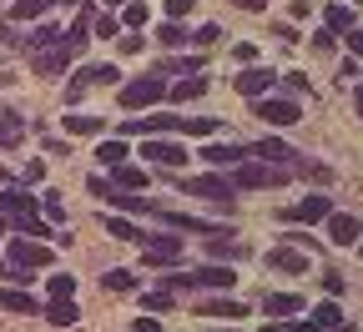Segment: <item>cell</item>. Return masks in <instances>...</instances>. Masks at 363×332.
<instances>
[{
	"mask_svg": "<svg viewBox=\"0 0 363 332\" xmlns=\"http://www.w3.org/2000/svg\"><path fill=\"white\" fill-rule=\"evenodd\" d=\"M233 282H238V272H233V267L222 262V267H202V272H177V277H167V282H162V287H167V292H192V287H222V292H227V287H233Z\"/></svg>",
	"mask_w": 363,
	"mask_h": 332,
	"instance_id": "obj_1",
	"label": "cell"
},
{
	"mask_svg": "<svg viewBox=\"0 0 363 332\" xmlns=\"http://www.w3.org/2000/svg\"><path fill=\"white\" fill-rule=\"evenodd\" d=\"M162 96H167V81H162V76H136V81H126V86H121V106H126V111L157 106Z\"/></svg>",
	"mask_w": 363,
	"mask_h": 332,
	"instance_id": "obj_2",
	"label": "cell"
},
{
	"mask_svg": "<svg viewBox=\"0 0 363 332\" xmlns=\"http://www.w3.org/2000/svg\"><path fill=\"white\" fill-rule=\"evenodd\" d=\"M288 181V171L283 166H272V161H262V166H238L233 171V186H238V192H257V186H283Z\"/></svg>",
	"mask_w": 363,
	"mask_h": 332,
	"instance_id": "obj_3",
	"label": "cell"
},
{
	"mask_svg": "<svg viewBox=\"0 0 363 332\" xmlns=\"http://www.w3.org/2000/svg\"><path fill=\"white\" fill-rule=\"evenodd\" d=\"M142 262H152V267H172V262H182V236H167V231L147 236V231H142Z\"/></svg>",
	"mask_w": 363,
	"mask_h": 332,
	"instance_id": "obj_4",
	"label": "cell"
},
{
	"mask_svg": "<svg viewBox=\"0 0 363 332\" xmlns=\"http://www.w3.org/2000/svg\"><path fill=\"white\" fill-rule=\"evenodd\" d=\"M35 267H51V247L30 242V236H16L11 242V272H35Z\"/></svg>",
	"mask_w": 363,
	"mask_h": 332,
	"instance_id": "obj_5",
	"label": "cell"
},
{
	"mask_svg": "<svg viewBox=\"0 0 363 332\" xmlns=\"http://www.w3.org/2000/svg\"><path fill=\"white\" fill-rule=\"evenodd\" d=\"M182 192H187V197H207V202H222V207H227L238 186L227 181L222 171H212V176H192V181H182Z\"/></svg>",
	"mask_w": 363,
	"mask_h": 332,
	"instance_id": "obj_6",
	"label": "cell"
},
{
	"mask_svg": "<svg viewBox=\"0 0 363 332\" xmlns=\"http://www.w3.org/2000/svg\"><path fill=\"white\" fill-rule=\"evenodd\" d=\"M71 56H76V45L61 40V45H45V51H30V66H35V76H66Z\"/></svg>",
	"mask_w": 363,
	"mask_h": 332,
	"instance_id": "obj_7",
	"label": "cell"
},
{
	"mask_svg": "<svg viewBox=\"0 0 363 332\" xmlns=\"http://www.w3.org/2000/svg\"><path fill=\"white\" fill-rule=\"evenodd\" d=\"M116 81H121L116 66H86V71H76V81L66 86V101H81L91 86H116Z\"/></svg>",
	"mask_w": 363,
	"mask_h": 332,
	"instance_id": "obj_8",
	"label": "cell"
},
{
	"mask_svg": "<svg viewBox=\"0 0 363 332\" xmlns=\"http://www.w3.org/2000/svg\"><path fill=\"white\" fill-rule=\"evenodd\" d=\"M257 121L293 126V121H303V111H298V101H283V96H257Z\"/></svg>",
	"mask_w": 363,
	"mask_h": 332,
	"instance_id": "obj_9",
	"label": "cell"
},
{
	"mask_svg": "<svg viewBox=\"0 0 363 332\" xmlns=\"http://www.w3.org/2000/svg\"><path fill=\"white\" fill-rule=\"evenodd\" d=\"M142 156H152L157 166H182V161H187V147H177V141H152V136H142Z\"/></svg>",
	"mask_w": 363,
	"mask_h": 332,
	"instance_id": "obj_10",
	"label": "cell"
},
{
	"mask_svg": "<svg viewBox=\"0 0 363 332\" xmlns=\"http://www.w3.org/2000/svg\"><path fill=\"white\" fill-rule=\"evenodd\" d=\"M197 156H202L207 166H217V171H222V166H242V161H247L252 151L233 147V141H212V147H207V151H197Z\"/></svg>",
	"mask_w": 363,
	"mask_h": 332,
	"instance_id": "obj_11",
	"label": "cell"
},
{
	"mask_svg": "<svg viewBox=\"0 0 363 332\" xmlns=\"http://www.w3.org/2000/svg\"><path fill=\"white\" fill-rule=\"evenodd\" d=\"M272 81H278V76H272L267 66H247V71H242L233 86L242 91V96H252V101H257V96H267V91H272Z\"/></svg>",
	"mask_w": 363,
	"mask_h": 332,
	"instance_id": "obj_12",
	"label": "cell"
},
{
	"mask_svg": "<svg viewBox=\"0 0 363 332\" xmlns=\"http://www.w3.org/2000/svg\"><path fill=\"white\" fill-rule=\"evenodd\" d=\"M323 222H328V242H333V247H353V242H358V217H348V212H328Z\"/></svg>",
	"mask_w": 363,
	"mask_h": 332,
	"instance_id": "obj_13",
	"label": "cell"
},
{
	"mask_svg": "<svg viewBox=\"0 0 363 332\" xmlns=\"http://www.w3.org/2000/svg\"><path fill=\"white\" fill-rule=\"evenodd\" d=\"M328 212H333V202H328V197H303V202H298V207H288L283 217H288V222H303V227H308V222H323Z\"/></svg>",
	"mask_w": 363,
	"mask_h": 332,
	"instance_id": "obj_14",
	"label": "cell"
},
{
	"mask_svg": "<svg viewBox=\"0 0 363 332\" xmlns=\"http://www.w3.org/2000/svg\"><path fill=\"white\" fill-rule=\"evenodd\" d=\"M252 156H262V161H272V166H283V161H293L298 151L288 147V141H278V136H262L257 147H252Z\"/></svg>",
	"mask_w": 363,
	"mask_h": 332,
	"instance_id": "obj_15",
	"label": "cell"
},
{
	"mask_svg": "<svg viewBox=\"0 0 363 332\" xmlns=\"http://www.w3.org/2000/svg\"><path fill=\"white\" fill-rule=\"evenodd\" d=\"M111 186H121V192H147V171L121 161V166H111Z\"/></svg>",
	"mask_w": 363,
	"mask_h": 332,
	"instance_id": "obj_16",
	"label": "cell"
},
{
	"mask_svg": "<svg viewBox=\"0 0 363 332\" xmlns=\"http://www.w3.org/2000/svg\"><path fill=\"white\" fill-rule=\"evenodd\" d=\"M45 322L51 327H76L81 322V307L71 297H51V307H45Z\"/></svg>",
	"mask_w": 363,
	"mask_h": 332,
	"instance_id": "obj_17",
	"label": "cell"
},
{
	"mask_svg": "<svg viewBox=\"0 0 363 332\" xmlns=\"http://www.w3.org/2000/svg\"><path fill=\"white\" fill-rule=\"evenodd\" d=\"M267 267H272V272H303V267H308V252H293V247H272V252H267Z\"/></svg>",
	"mask_w": 363,
	"mask_h": 332,
	"instance_id": "obj_18",
	"label": "cell"
},
{
	"mask_svg": "<svg viewBox=\"0 0 363 332\" xmlns=\"http://www.w3.org/2000/svg\"><path fill=\"white\" fill-rule=\"evenodd\" d=\"M202 91H207V76H202V71H192L187 81H177V86H167V96H172V101L182 106V101H197Z\"/></svg>",
	"mask_w": 363,
	"mask_h": 332,
	"instance_id": "obj_19",
	"label": "cell"
},
{
	"mask_svg": "<svg viewBox=\"0 0 363 332\" xmlns=\"http://www.w3.org/2000/svg\"><path fill=\"white\" fill-rule=\"evenodd\" d=\"M0 307H6V312H21V317H35V312H40L26 287H6V292H0Z\"/></svg>",
	"mask_w": 363,
	"mask_h": 332,
	"instance_id": "obj_20",
	"label": "cell"
},
{
	"mask_svg": "<svg viewBox=\"0 0 363 332\" xmlns=\"http://www.w3.org/2000/svg\"><path fill=\"white\" fill-rule=\"evenodd\" d=\"M288 312H303V297H293V292H272V297H262V317H288Z\"/></svg>",
	"mask_w": 363,
	"mask_h": 332,
	"instance_id": "obj_21",
	"label": "cell"
},
{
	"mask_svg": "<svg viewBox=\"0 0 363 332\" xmlns=\"http://www.w3.org/2000/svg\"><path fill=\"white\" fill-rule=\"evenodd\" d=\"M197 312L202 317H247V307L233 297H207V302H197Z\"/></svg>",
	"mask_w": 363,
	"mask_h": 332,
	"instance_id": "obj_22",
	"label": "cell"
},
{
	"mask_svg": "<svg viewBox=\"0 0 363 332\" xmlns=\"http://www.w3.org/2000/svg\"><path fill=\"white\" fill-rule=\"evenodd\" d=\"M0 212H6V217L35 212V197H30V192H16V186H6V192H0Z\"/></svg>",
	"mask_w": 363,
	"mask_h": 332,
	"instance_id": "obj_23",
	"label": "cell"
},
{
	"mask_svg": "<svg viewBox=\"0 0 363 332\" xmlns=\"http://www.w3.org/2000/svg\"><path fill=\"white\" fill-rule=\"evenodd\" d=\"M11 222H16V231H21V236H51V222L35 217V212H21V217H11Z\"/></svg>",
	"mask_w": 363,
	"mask_h": 332,
	"instance_id": "obj_24",
	"label": "cell"
},
{
	"mask_svg": "<svg viewBox=\"0 0 363 332\" xmlns=\"http://www.w3.org/2000/svg\"><path fill=\"white\" fill-rule=\"evenodd\" d=\"M51 6H61V0H16V6H11V16H16V21H35V16H45V11H51Z\"/></svg>",
	"mask_w": 363,
	"mask_h": 332,
	"instance_id": "obj_25",
	"label": "cell"
},
{
	"mask_svg": "<svg viewBox=\"0 0 363 332\" xmlns=\"http://www.w3.org/2000/svg\"><path fill=\"white\" fill-rule=\"evenodd\" d=\"M71 136H101V116H61Z\"/></svg>",
	"mask_w": 363,
	"mask_h": 332,
	"instance_id": "obj_26",
	"label": "cell"
},
{
	"mask_svg": "<svg viewBox=\"0 0 363 332\" xmlns=\"http://www.w3.org/2000/svg\"><path fill=\"white\" fill-rule=\"evenodd\" d=\"M91 21H96V11H91V6H86V11H81V16H76V25H71V30H66V40H71V45H76V51H81V45H86V40H91Z\"/></svg>",
	"mask_w": 363,
	"mask_h": 332,
	"instance_id": "obj_27",
	"label": "cell"
},
{
	"mask_svg": "<svg viewBox=\"0 0 363 332\" xmlns=\"http://www.w3.org/2000/svg\"><path fill=\"white\" fill-rule=\"evenodd\" d=\"M157 40H162V45H172V51H177V45H187L192 35H187V25H177V21H162V25H157Z\"/></svg>",
	"mask_w": 363,
	"mask_h": 332,
	"instance_id": "obj_28",
	"label": "cell"
},
{
	"mask_svg": "<svg viewBox=\"0 0 363 332\" xmlns=\"http://www.w3.org/2000/svg\"><path fill=\"white\" fill-rule=\"evenodd\" d=\"M0 147H21V116L0 111Z\"/></svg>",
	"mask_w": 363,
	"mask_h": 332,
	"instance_id": "obj_29",
	"label": "cell"
},
{
	"mask_svg": "<svg viewBox=\"0 0 363 332\" xmlns=\"http://www.w3.org/2000/svg\"><path fill=\"white\" fill-rule=\"evenodd\" d=\"M45 45H61V30L56 25H40L35 35H26V51H45Z\"/></svg>",
	"mask_w": 363,
	"mask_h": 332,
	"instance_id": "obj_30",
	"label": "cell"
},
{
	"mask_svg": "<svg viewBox=\"0 0 363 332\" xmlns=\"http://www.w3.org/2000/svg\"><path fill=\"white\" fill-rule=\"evenodd\" d=\"M106 231L121 236V242H142V227H131L126 217H106Z\"/></svg>",
	"mask_w": 363,
	"mask_h": 332,
	"instance_id": "obj_31",
	"label": "cell"
},
{
	"mask_svg": "<svg viewBox=\"0 0 363 332\" xmlns=\"http://www.w3.org/2000/svg\"><path fill=\"white\" fill-rule=\"evenodd\" d=\"M101 282H106L111 292H131V287H136V272H126V267H111Z\"/></svg>",
	"mask_w": 363,
	"mask_h": 332,
	"instance_id": "obj_32",
	"label": "cell"
},
{
	"mask_svg": "<svg viewBox=\"0 0 363 332\" xmlns=\"http://www.w3.org/2000/svg\"><path fill=\"white\" fill-rule=\"evenodd\" d=\"M96 156H101V166H121L131 151H126V141H101V151H96Z\"/></svg>",
	"mask_w": 363,
	"mask_h": 332,
	"instance_id": "obj_33",
	"label": "cell"
},
{
	"mask_svg": "<svg viewBox=\"0 0 363 332\" xmlns=\"http://www.w3.org/2000/svg\"><path fill=\"white\" fill-rule=\"evenodd\" d=\"M111 207H121V212H152V202H147V197H136V192H121V186H116Z\"/></svg>",
	"mask_w": 363,
	"mask_h": 332,
	"instance_id": "obj_34",
	"label": "cell"
},
{
	"mask_svg": "<svg viewBox=\"0 0 363 332\" xmlns=\"http://www.w3.org/2000/svg\"><path fill=\"white\" fill-rule=\"evenodd\" d=\"M182 131H192V136H212V131H217V116H182Z\"/></svg>",
	"mask_w": 363,
	"mask_h": 332,
	"instance_id": "obj_35",
	"label": "cell"
},
{
	"mask_svg": "<svg viewBox=\"0 0 363 332\" xmlns=\"http://www.w3.org/2000/svg\"><path fill=\"white\" fill-rule=\"evenodd\" d=\"M323 21H328V30L338 35V30H348V25H353V11H348V6H328V16H323Z\"/></svg>",
	"mask_w": 363,
	"mask_h": 332,
	"instance_id": "obj_36",
	"label": "cell"
},
{
	"mask_svg": "<svg viewBox=\"0 0 363 332\" xmlns=\"http://www.w3.org/2000/svg\"><path fill=\"white\" fill-rule=\"evenodd\" d=\"M147 21H152V11L142 6V0H131V6H126V25L131 30H147Z\"/></svg>",
	"mask_w": 363,
	"mask_h": 332,
	"instance_id": "obj_37",
	"label": "cell"
},
{
	"mask_svg": "<svg viewBox=\"0 0 363 332\" xmlns=\"http://www.w3.org/2000/svg\"><path fill=\"white\" fill-rule=\"evenodd\" d=\"M40 207H45V222H66V207H61V192H45V197H40Z\"/></svg>",
	"mask_w": 363,
	"mask_h": 332,
	"instance_id": "obj_38",
	"label": "cell"
},
{
	"mask_svg": "<svg viewBox=\"0 0 363 332\" xmlns=\"http://www.w3.org/2000/svg\"><path fill=\"white\" fill-rule=\"evenodd\" d=\"M86 186H91V197H101V202H111V197H116V186H111V176H101V171L91 176Z\"/></svg>",
	"mask_w": 363,
	"mask_h": 332,
	"instance_id": "obj_39",
	"label": "cell"
},
{
	"mask_svg": "<svg viewBox=\"0 0 363 332\" xmlns=\"http://www.w3.org/2000/svg\"><path fill=\"white\" fill-rule=\"evenodd\" d=\"M313 322H318V327H338V322H343V312H338L333 302H323V307L313 312Z\"/></svg>",
	"mask_w": 363,
	"mask_h": 332,
	"instance_id": "obj_40",
	"label": "cell"
},
{
	"mask_svg": "<svg viewBox=\"0 0 363 332\" xmlns=\"http://www.w3.org/2000/svg\"><path fill=\"white\" fill-rule=\"evenodd\" d=\"M91 35H121L116 16H96V21H91Z\"/></svg>",
	"mask_w": 363,
	"mask_h": 332,
	"instance_id": "obj_41",
	"label": "cell"
},
{
	"mask_svg": "<svg viewBox=\"0 0 363 332\" xmlns=\"http://www.w3.org/2000/svg\"><path fill=\"white\" fill-rule=\"evenodd\" d=\"M71 292H76V277H66V272L51 277V297H71Z\"/></svg>",
	"mask_w": 363,
	"mask_h": 332,
	"instance_id": "obj_42",
	"label": "cell"
},
{
	"mask_svg": "<svg viewBox=\"0 0 363 332\" xmlns=\"http://www.w3.org/2000/svg\"><path fill=\"white\" fill-rule=\"evenodd\" d=\"M142 302H147V307H152V312H167V307H172V292H167V287H162V292H147V297H142Z\"/></svg>",
	"mask_w": 363,
	"mask_h": 332,
	"instance_id": "obj_43",
	"label": "cell"
},
{
	"mask_svg": "<svg viewBox=\"0 0 363 332\" xmlns=\"http://www.w3.org/2000/svg\"><path fill=\"white\" fill-rule=\"evenodd\" d=\"M192 40H197V45H212V40H222V25H202Z\"/></svg>",
	"mask_w": 363,
	"mask_h": 332,
	"instance_id": "obj_44",
	"label": "cell"
},
{
	"mask_svg": "<svg viewBox=\"0 0 363 332\" xmlns=\"http://www.w3.org/2000/svg\"><path fill=\"white\" fill-rule=\"evenodd\" d=\"M343 40H348V51H353V61H363V30H348Z\"/></svg>",
	"mask_w": 363,
	"mask_h": 332,
	"instance_id": "obj_45",
	"label": "cell"
},
{
	"mask_svg": "<svg viewBox=\"0 0 363 332\" xmlns=\"http://www.w3.org/2000/svg\"><path fill=\"white\" fill-rule=\"evenodd\" d=\"M187 11H192V0H167V16H172V21H182Z\"/></svg>",
	"mask_w": 363,
	"mask_h": 332,
	"instance_id": "obj_46",
	"label": "cell"
},
{
	"mask_svg": "<svg viewBox=\"0 0 363 332\" xmlns=\"http://www.w3.org/2000/svg\"><path fill=\"white\" fill-rule=\"evenodd\" d=\"M323 292H328V297H338V292H343V277H338V272H328V277H323Z\"/></svg>",
	"mask_w": 363,
	"mask_h": 332,
	"instance_id": "obj_47",
	"label": "cell"
},
{
	"mask_svg": "<svg viewBox=\"0 0 363 332\" xmlns=\"http://www.w3.org/2000/svg\"><path fill=\"white\" fill-rule=\"evenodd\" d=\"M288 91H293V96H308L313 86H308V76H288Z\"/></svg>",
	"mask_w": 363,
	"mask_h": 332,
	"instance_id": "obj_48",
	"label": "cell"
},
{
	"mask_svg": "<svg viewBox=\"0 0 363 332\" xmlns=\"http://www.w3.org/2000/svg\"><path fill=\"white\" fill-rule=\"evenodd\" d=\"M131 332H162V322H157V317H136V327H131Z\"/></svg>",
	"mask_w": 363,
	"mask_h": 332,
	"instance_id": "obj_49",
	"label": "cell"
},
{
	"mask_svg": "<svg viewBox=\"0 0 363 332\" xmlns=\"http://www.w3.org/2000/svg\"><path fill=\"white\" fill-rule=\"evenodd\" d=\"M288 332H318V322H293Z\"/></svg>",
	"mask_w": 363,
	"mask_h": 332,
	"instance_id": "obj_50",
	"label": "cell"
},
{
	"mask_svg": "<svg viewBox=\"0 0 363 332\" xmlns=\"http://www.w3.org/2000/svg\"><path fill=\"white\" fill-rule=\"evenodd\" d=\"M238 6H242V11H262V0H238Z\"/></svg>",
	"mask_w": 363,
	"mask_h": 332,
	"instance_id": "obj_51",
	"label": "cell"
},
{
	"mask_svg": "<svg viewBox=\"0 0 363 332\" xmlns=\"http://www.w3.org/2000/svg\"><path fill=\"white\" fill-rule=\"evenodd\" d=\"M358 116H363V86H358Z\"/></svg>",
	"mask_w": 363,
	"mask_h": 332,
	"instance_id": "obj_52",
	"label": "cell"
},
{
	"mask_svg": "<svg viewBox=\"0 0 363 332\" xmlns=\"http://www.w3.org/2000/svg\"><path fill=\"white\" fill-rule=\"evenodd\" d=\"M106 6H131V0H106Z\"/></svg>",
	"mask_w": 363,
	"mask_h": 332,
	"instance_id": "obj_53",
	"label": "cell"
},
{
	"mask_svg": "<svg viewBox=\"0 0 363 332\" xmlns=\"http://www.w3.org/2000/svg\"><path fill=\"white\" fill-rule=\"evenodd\" d=\"M6 222H11V217H6V212H0V231H6Z\"/></svg>",
	"mask_w": 363,
	"mask_h": 332,
	"instance_id": "obj_54",
	"label": "cell"
},
{
	"mask_svg": "<svg viewBox=\"0 0 363 332\" xmlns=\"http://www.w3.org/2000/svg\"><path fill=\"white\" fill-rule=\"evenodd\" d=\"M6 272H11V262H0V277H6Z\"/></svg>",
	"mask_w": 363,
	"mask_h": 332,
	"instance_id": "obj_55",
	"label": "cell"
},
{
	"mask_svg": "<svg viewBox=\"0 0 363 332\" xmlns=\"http://www.w3.org/2000/svg\"><path fill=\"white\" fill-rule=\"evenodd\" d=\"M343 332H348V327H343Z\"/></svg>",
	"mask_w": 363,
	"mask_h": 332,
	"instance_id": "obj_56",
	"label": "cell"
}]
</instances>
